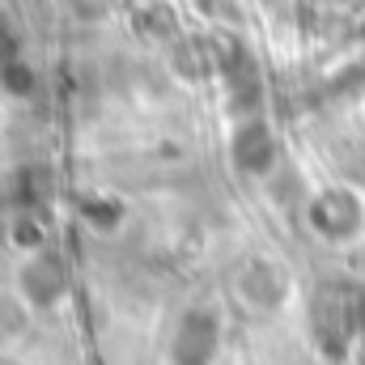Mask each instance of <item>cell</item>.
<instances>
[{
	"label": "cell",
	"instance_id": "obj_1",
	"mask_svg": "<svg viewBox=\"0 0 365 365\" xmlns=\"http://www.w3.org/2000/svg\"><path fill=\"white\" fill-rule=\"evenodd\" d=\"M64 9L77 17V21H102L119 9V0H64Z\"/></svg>",
	"mask_w": 365,
	"mask_h": 365
}]
</instances>
